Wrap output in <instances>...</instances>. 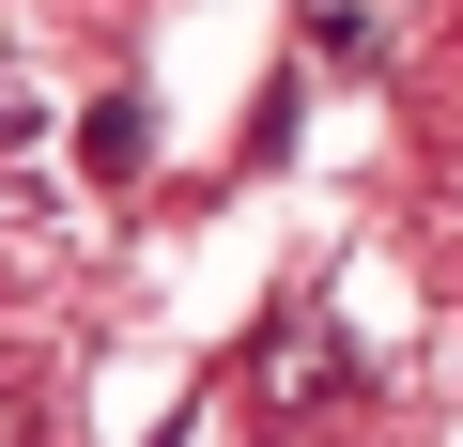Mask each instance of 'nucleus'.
<instances>
[{
    "instance_id": "f257e3e1",
    "label": "nucleus",
    "mask_w": 463,
    "mask_h": 447,
    "mask_svg": "<svg viewBox=\"0 0 463 447\" xmlns=\"http://www.w3.org/2000/svg\"><path fill=\"white\" fill-rule=\"evenodd\" d=\"M325 386H355V355H340V324H279V340H263V401H279V416H309Z\"/></svg>"
},
{
    "instance_id": "f03ea898",
    "label": "nucleus",
    "mask_w": 463,
    "mask_h": 447,
    "mask_svg": "<svg viewBox=\"0 0 463 447\" xmlns=\"http://www.w3.org/2000/svg\"><path fill=\"white\" fill-rule=\"evenodd\" d=\"M16 432H32V386H0V447H16Z\"/></svg>"
}]
</instances>
